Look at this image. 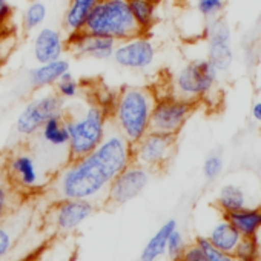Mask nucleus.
<instances>
[{
  "mask_svg": "<svg viewBox=\"0 0 261 261\" xmlns=\"http://www.w3.org/2000/svg\"><path fill=\"white\" fill-rule=\"evenodd\" d=\"M177 146V136L162 134L149 130L139 142L133 145V162L149 169L162 171L169 165Z\"/></svg>",
  "mask_w": 261,
  "mask_h": 261,
  "instance_id": "6e6552de",
  "label": "nucleus"
},
{
  "mask_svg": "<svg viewBox=\"0 0 261 261\" xmlns=\"http://www.w3.org/2000/svg\"><path fill=\"white\" fill-rule=\"evenodd\" d=\"M13 16H14L13 5L8 2V0H0V28L8 27Z\"/></svg>",
  "mask_w": 261,
  "mask_h": 261,
  "instance_id": "473e14b6",
  "label": "nucleus"
},
{
  "mask_svg": "<svg viewBox=\"0 0 261 261\" xmlns=\"http://www.w3.org/2000/svg\"><path fill=\"white\" fill-rule=\"evenodd\" d=\"M224 0H195V10L204 22L220 17L224 11Z\"/></svg>",
  "mask_w": 261,
  "mask_h": 261,
  "instance_id": "c85d7f7f",
  "label": "nucleus"
},
{
  "mask_svg": "<svg viewBox=\"0 0 261 261\" xmlns=\"http://www.w3.org/2000/svg\"><path fill=\"white\" fill-rule=\"evenodd\" d=\"M16 238L13 235L11 230H8L7 226H4V223L0 224V258H4L13 247H14Z\"/></svg>",
  "mask_w": 261,
  "mask_h": 261,
  "instance_id": "2f4dec72",
  "label": "nucleus"
},
{
  "mask_svg": "<svg viewBox=\"0 0 261 261\" xmlns=\"http://www.w3.org/2000/svg\"><path fill=\"white\" fill-rule=\"evenodd\" d=\"M95 204L79 198H57L48 209L45 223L59 233H68L77 229L95 212Z\"/></svg>",
  "mask_w": 261,
  "mask_h": 261,
  "instance_id": "f8f14e48",
  "label": "nucleus"
},
{
  "mask_svg": "<svg viewBox=\"0 0 261 261\" xmlns=\"http://www.w3.org/2000/svg\"><path fill=\"white\" fill-rule=\"evenodd\" d=\"M155 100L157 94L148 86H123L117 92L109 121L130 145L139 142L151 130Z\"/></svg>",
  "mask_w": 261,
  "mask_h": 261,
  "instance_id": "f03ea898",
  "label": "nucleus"
},
{
  "mask_svg": "<svg viewBox=\"0 0 261 261\" xmlns=\"http://www.w3.org/2000/svg\"><path fill=\"white\" fill-rule=\"evenodd\" d=\"M133 163V145L108 124L105 139L89 154L68 160L51 181L57 198L88 200L95 206L105 204L111 181Z\"/></svg>",
  "mask_w": 261,
  "mask_h": 261,
  "instance_id": "f257e3e1",
  "label": "nucleus"
},
{
  "mask_svg": "<svg viewBox=\"0 0 261 261\" xmlns=\"http://www.w3.org/2000/svg\"><path fill=\"white\" fill-rule=\"evenodd\" d=\"M65 114V100L56 91L43 92L31 98L16 118V133L22 137L36 136L40 127L53 117Z\"/></svg>",
  "mask_w": 261,
  "mask_h": 261,
  "instance_id": "423d86ee",
  "label": "nucleus"
},
{
  "mask_svg": "<svg viewBox=\"0 0 261 261\" xmlns=\"http://www.w3.org/2000/svg\"><path fill=\"white\" fill-rule=\"evenodd\" d=\"M151 171L137 165L129 163L109 185L106 200L103 206H123L129 201H133L139 195L143 194V191L148 188L151 181Z\"/></svg>",
  "mask_w": 261,
  "mask_h": 261,
  "instance_id": "1a4fd4ad",
  "label": "nucleus"
},
{
  "mask_svg": "<svg viewBox=\"0 0 261 261\" xmlns=\"http://www.w3.org/2000/svg\"><path fill=\"white\" fill-rule=\"evenodd\" d=\"M68 51V37L54 27H42L33 40V56L37 63H48L62 59Z\"/></svg>",
  "mask_w": 261,
  "mask_h": 261,
  "instance_id": "2eb2a0df",
  "label": "nucleus"
},
{
  "mask_svg": "<svg viewBox=\"0 0 261 261\" xmlns=\"http://www.w3.org/2000/svg\"><path fill=\"white\" fill-rule=\"evenodd\" d=\"M195 109L197 103L177 97L172 92L166 95H157L151 117V130L178 136Z\"/></svg>",
  "mask_w": 261,
  "mask_h": 261,
  "instance_id": "0eeeda50",
  "label": "nucleus"
},
{
  "mask_svg": "<svg viewBox=\"0 0 261 261\" xmlns=\"http://www.w3.org/2000/svg\"><path fill=\"white\" fill-rule=\"evenodd\" d=\"M215 206L221 214H229L240 211L246 206H249V197L247 192L241 185L237 183H226L220 188Z\"/></svg>",
  "mask_w": 261,
  "mask_h": 261,
  "instance_id": "aec40b11",
  "label": "nucleus"
},
{
  "mask_svg": "<svg viewBox=\"0 0 261 261\" xmlns=\"http://www.w3.org/2000/svg\"><path fill=\"white\" fill-rule=\"evenodd\" d=\"M85 33L121 42L140 34L129 8V0H100L86 19Z\"/></svg>",
  "mask_w": 261,
  "mask_h": 261,
  "instance_id": "20e7f679",
  "label": "nucleus"
},
{
  "mask_svg": "<svg viewBox=\"0 0 261 261\" xmlns=\"http://www.w3.org/2000/svg\"><path fill=\"white\" fill-rule=\"evenodd\" d=\"M250 117H252V120H253L258 126H261V100H256V101L252 105Z\"/></svg>",
  "mask_w": 261,
  "mask_h": 261,
  "instance_id": "f704fd0d",
  "label": "nucleus"
},
{
  "mask_svg": "<svg viewBox=\"0 0 261 261\" xmlns=\"http://www.w3.org/2000/svg\"><path fill=\"white\" fill-rule=\"evenodd\" d=\"M218 71L206 59H192L172 75L171 92L177 97L198 103L207 98L217 88Z\"/></svg>",
  "mask_w": 261,
  "mask_h": 261,
  "instance_id": "39448f33",
  "label": "nucleus"
},
{
  "mask_svg": "<svg viewBox=\"0 0 261 261\" xmlns=\"http://www.w3.org/2000/svg\"><path fill=\"white\" fill-rule=\"evenodd\" d=\"M17 192L8 181V178L0 172V224L5 223L7 218L14 211Z\"/></svg>",
  "mask_w": 261,
  "mask_h": 261,
  "instance_id": "393cba45",
  "label": "nucleus"
},
{
  "mask_svg": "<svg viewBox=\"0 0 261 261\" xmlns=\"http://www.w3.org/2000/svg\"><path fill=\"white\" fill-rule=\"evenodd\" d=\"M194 244L201 250V253H203L206 261H237L233 253H227V252H223V250L217 249L207 240V237H204V235H198L195 238Z\"/></svg>",
  "mask_w": 261,
  "mask_h": 261,
  "instance_id": "cd10ccee",
  "label": "nucleus"
},
{
  "mask_svg": "<svg viewBox=\"0 0 261 261\" xmlns=\"http://www.w3.org/2000/svg\"><path fill=\"white\" fill-rule=\"evenodd\" d=\"M155 59L157 46L148 34H137L130 39L117 42L112 54V60L118 68L136 72L149 69Z\"/></svg>",
  "mask_w": 261,
  "mask_h": 261,
  "instance_id": "9d476101",
  "label": "nucleus"
},
{
  "mask_svg": "<svg viewBox=\"0 0 261 261\" xmlns=\"http://www.w3.org/2000/svg\"><path fill=\"white\" fill-rule=\"evenodd\" d=\"M206 40V59L215 66L218 72H227L233 65V48H232V30L224 17H217L206 22L204 27Z\"/></svg>",
  "mask_w": 261,
  "mask_h": 261,
  "instance_id": "9b49d317",
  "label": "nucleus"
},
{
  "mask_svg": "<svg viewBox=\"0 0 261 261\" xmlns=\"http://www.w3.org/2000/svg\"><path fill=\"white\" fill-rule=\"evenodd\" d=\"M223 169H224V160H223V157H221L220 154H217V152L209 154V155L206 157L204 163H203V168H201L203 177H204L207 181H215V180L221 175Z\"/></svg>",
  "mask_w": 261,
  "mask_h": 261,
  "instance_id": "c756f323",
  "label": "nucleus"
},
{
  "mask_svg": "<svg viewBox=\"0 0 261 261\" xmlns=\"http://www.w3.org/2000/svg\"><path fill=\"white\" fill-rule=\"evenodd\" d=\"M256 240H258V246H259V261H261V229L256 233Z\"/></svg>",
  "mask_w": 261,
  "mask_h": 261,
  "instance_id": "c9c22d12",
  "label": "nucleus"
},
{
  "mask_svg": "<svg viewBox=\"0 0 261 261\" xmlns=\"http://www.w3.org/2000/svg\"><path fill=\"white\" fill-rule=\"evenodd\" d=\"M174 229H177V221L174 218L165 221L159 227V230L149 238V241L145 244V247L140 253V261H157L162 255H165L168 238Z\"/></svg>",
  "mask_w": 261,
  "mask_h": 261,
  "instance_id": "4be33fe9",
  "label": "nucleus"
},
{
  "mask_svg": "<svg viewBox=\"0 0 261 261\" xmlns=\"http://www.w3.org/2000/svg\"><path fill=\"white\" fill-rule=\"evenodd\" d=\"M241 237H255L261 229V206H246L240 211L223 214Z\"/></svg>",
  "mask_w": 261,
  "mask_h": 261,
  "instance_id": "a211bd4d",
  "label": "nucleus"
},
{
  "mask_svg": "<svg viewBox=\"0 0 261 261\" xmlns=\"http://www.w3.org/2000/svg\"><path fill=\"white\" fill-rule=\"evenodd\" d=\"M54 91L57 92V95L60 98L66 100H74L80 95L82 91V85L80 82L69 72H66L65 75H62V79L54 85Z\"/></svg>",
  "mask_w": 261,
  "mask_h": 261,
  "instance_id": "bb28decb",
  "label": "nucleus"
},
{
  "mask_svg": "<svg viewBox=\"0 0 261 261\" xmlns=\"http://www.w3.org/2000/svg\"><path fill=\"white\" fill-rule=\"evenodd\" d=\"M233 256L237 261H259V246L256 235L243 237L233 250Z\"/></svg>",
  "mask_w": 261,
  "mask_h": 261,
  "instance_id": "a878e982",
  "label": "nucleus"
},
{
  "mask_svg": "<svg viewBox=\"0 0 261 261\" xmlns=\"http://www.w3.org/2000/svg\"><path fill=\"white\" fill-rule=\"evenodd\" d=\"M178 261H206V259H204L201 250L195 244H191V246H186V249Z\"/></svg>",
  "mask_w": 261,
  "mask_h": 261,
  "instance_id": "72a5a7b5",
  "label": "nucleus"
},
{
  "mask_svg": "<svg viewBox=\"0 0 261 261\" xmlns=\"http://www.w3.org/2000/svg\"><path fill=\"white\" fill-rule=\"evenodd\" d=\"M186 249V241L183 233L178 229H174L168 238V244H166V253L172 261H178L183 255Z\"/></svg>",
  "mask_w": 261,
  "mask_h": 261,
  "instance_id": "7c9ffc66",
  "label": "nucleus"
},
{
  "mask_svg": "<svg viewBox=\"0 0 261 261\" xmlns=\"http://www.w3.org/2000/svg\"><path fill=\"white\" fill-rule=\"evenodd\" d=\"M98 2L100 0H69L63 14V31L68 37L83 31L88 16Z\"/></svg>",
  "mask_w": 261,
  "mask_h": 261,
  "instance_id": "f3484780",
  "label": "nucleus"
},
{
  "mask_svg": "<svg viewBox=\"0 0 261 261\" xmlns=\"http://www.w3.org/2000/svg\"><path fill=\"white\" fill-rule=\"evenodd\" d=\"M206 237L217 249L227 252V253H233L235 247L238 246L240 240L243 238L241 233L232 226V223L223 217V214H221V218L212 224V227L209 229V233Z\"/></svg>",
  "mask_w": 261,
  "mask_h": 261,
  "instance_id": "6ab92c4d",
  "label": "nucleus"
},
{
  "mask_svg": "<svg viewBox=\"0 0 261 261\" xmlns=\"http://www.w3.org/2000/svg\"><path fill=\"white\" fill-rule=\"evenodd\" d=\"M8 180L19 192H33L40 189V171L36 157L25 149L13 152L4 168Z\"/></svg>",
  "mask_w": 261,
  "mask_h": 261,
  "instance_id": "ddd939ff",
  "label": "nucleus"
},
{
  "mask_svg": "<svg viewBox=\"0 0 261 261\" xmlns=\"http://www.w3.org/2000/svg\"><path fill=\"white\" fill-rule=\"evenodd\" d=\"M40 140L49 148H68L69 133L66 126V118L63 115H57L49 118L39 130Z\"/></svg>",
  "mask_w": 261,
  "mask_h": 261,
  "instance_id": "412c9836",
  "label": "nucleus"
},
{
  "mask_svg": "<svg viewBox=\"0 0 261 261\" xmlns=\"http://www.w3.org/2000/svg\"><path fill=\"white\" fill-rule=\"evenodd\" d=\"M151 2H154V4H157V5H159V4H162V2H163V0H151Z\"/></svg>",
  "mask_w": 261,
  "mask_h": 261,
  "instance_id": "e433bc0d",
  "label": "nucleus"
},
{
  "mask_svg": "<svg viewBox=\"0 0 261 261\" xmlns=\"http://www.w3.org/2000/svg\"><path fill=\"white\" fill-rule=\"evenodd\" d=\"M71 71V62L65 57L48 62L39 63L37 66L31 68L28 72V82L36 89H45L54 86L62 75Z\"/></svg>",
  "mask_w": 261,
  "mask_h": 261,
  "instance_id": "dca6fc26",
  "label": "nucleus"
},
{
  "mask_svg": "<svg viewBox=\"0 0 261 261\" xmlns=\"http://www.w3.org/2000/svg\"><path fill=\"white\" fill-rule=\"evenodd\" d=\"M117 42L109 37L88 34L85 31L68 37V49L83 59H92L98 62L111 60Z\"/></svg>",
  "mask_w": 261,
  "mask_h": 261,
  "instance_id": "4468645a",
  "label": "nucleus"
},
{
  "mask_svg": "<svg viewBox=\"0 0 261 261\" xmlns=\"http://www.w3.org/2000/svg\"><path fill=\"white\" fill-rule=\"evenodd\" d=\"M48 19V7L43 0H34L31 2L27 10L23 11V17H22V25L23 30L27 33L31 31H37L39 28H42L45 25Z\"/></svg>",
  "mask_w": 261,
  "mask_h": 261,
  "instance_id": "b1692460",
  "label": "nucleus"
},
{
  "mask_svg": "<svg viewBox=\"0 0 261 261\" xmlns=\"http://www.w3.org/2000/svg\"><path fill=\"white\" fill-rule=\"evenodd\" d=\"M65 118L69 133L68 160L89 154L105 139L109 115L95 101L85 105L75 114H65Z\"/></svg>",
  "mask_w": 261,
  "mask_h": 261,
  "instance_id": "7ed1b4c3",
  "label": "nucleus"
},
{
  "mask_svg": "<svg viewBox=\"0 0 261 261\" xmlns=\"http://www.w3.org/2000/svg\"><path fill=\"white\" fill-rule=\"evenodd\" d=\"M157 4L151 0H129V8L140 34H148L157 23Z\"/></svg>",
  "mask_w": 261,
  "mask_h": 261,
  "instance_id": "5701e85b",
  "label": "nucleus"
}]
</instances>
